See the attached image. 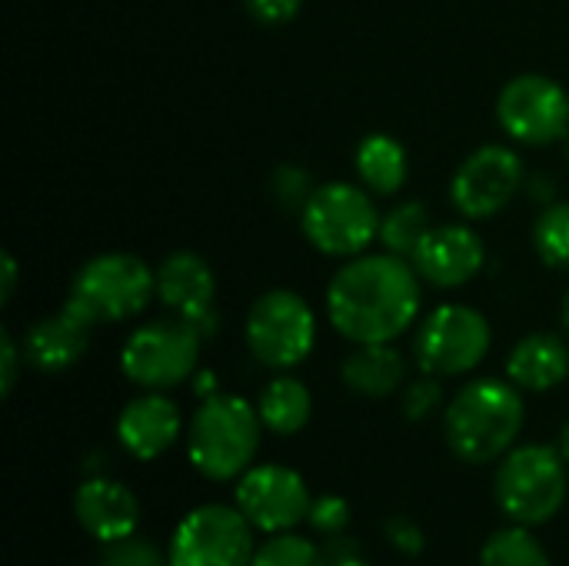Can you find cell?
<instances>
[{"label":"cell","mask_w":569,"mask_h":566,"mask_svg":"<svg viewBox=\"0 0 569 566\" xmlns=\"http://www.w3.org/2000/svg\"><path fill=\"white\" fill-rule=\"evenodd\" d=\"M423 304V280L407 257L390 250L350 257L327 284V320L350 344H393Z\"/></svg>","instance_id":"6da1fadb"},{"label":"cell","mask_w":569,"mask_h":566,"mask_svg":"<svg viewBox=\"0 0 569 566\" xmlns=\"http://www.w3.org/2000/svg\"><path fill=\"white\" fill-rule=\"evenodd\" d=\"M527 420L523 390L500 377H477L457 390L443 410V437L453 457L463 464L483 467L503 460Z\"/></svg>","instance_id":"7a4b0ae2"},{"label":"cell","mask_w":569,"mask_h":566,"mask_svg":"<svg viewBox=\"0 0 569 566\" xmlns=\"http://www.w3.org/2000/svg\"><path fill=\"white\" fill-rule=\"evenodd\" d=\"M263 420L257 404L237 394H213L200 400L187 427V460L190 467L213 484L240 480L260 450Z\"/></svg>","instance_id":"3957f363"},{"label":"cell","mask_w":569,"mask_h":566,"mask_svg":"<svg viewBox=\"0 0 569 566\" xmlns=\"http://www.w3.org/2000/svg\"><path fill=\"white\" fill-rule=\"evenodd\" d=\"M157 297V267L147 260L113 250L90 257L70 280L67 307L90 327L120 324L137 317Z\"/></svg>","instance_id":"277c9868"},{"label":"cell","mask_w":569,"mask_h":566,"mask_svg":"<svg viewBox=\"0 0 569 566\" xmlns=\"http://www.w3.org/2000/svg\"><path fill=\"white\" fill-rule=\"evenodd\" d=\"M569 494L567 460L550 444H517L497 467L493 497L507 520L523 527L550 524Z\"/></svg>","instance_id":"5b68a950"},{"label":"cell","mask_w":569,"mask_h":566,"mask_svg":"<svg viewBox=\"0 0 569 566\" xmlns=\"http://www.w3.org/2000/svg\"><path fill=\"white\" fill-rule=\"evenodd\" d=\"M380 214L373 193L363 183L327 180L313 190L307 207L300 210V230L313 250L323 257L350 260L370 250L380 240Z\"/></svg>","instance_id":"8992f818"},{"label":"cell","mask_w":569,"mask_h":566,"mask_svg":"<svg viewBox=\"0 0 569 566\" xmlns=\"http://www.w3.org/2000/svg\"><path fill=\"white\" fill-rule=\"evenodd\" d=\"M493 347L490 320L470 304L433 307L413 337V360L420 374L430 377H463L473 374Z\"/></svg>","instance_id":"52a82bcc"},{"label":"cell","mask_w":569,"mask_h":566,"mask_svg":"<svg viewBox=\"0 0 569 566\" xmlns=\"http://www.w3.org/2000/svg\"><path fill=\"white\" fill-rule=\"evenodd\" d=\"M243 337L257 364L283 374L310 357L317 344V314L297 290L277 287L253 300Z\"/></svg>","instance_id":"ba28073f"},{"label":"cell","mask_w":569,"mask_h":566,"mask_svg":"<svg viewBox=\"0 0 569 566\" xmlns=\"http://www.w3.org/2000/svg\"><path fill=\"white\" fill-rule=\"evenodd\" d=\"M203 337L180 317L140 324L120 350L123 377L140 390H173L193 380Z\"/></svg>","instance_id":"9c48e42d"},{"label":"cell","mask_w":569,"mask_h":566,"mask_svg":"<svg viewBox=\"0 0 569 566\" xmlns=\"http://www.w3.org/2000/svg\"><path fill=\"white\" fill-rule=\"evenodd\" d=\"M253 524L233 504L193 507L170 534V566H250L257 554Z\"/></svg>","instance_id":"30bf717a"},{"label":"cell","mask_w":569,"mask_h":566,"mask_svg":"<svg viewBox=\"0 0 569 566\" xmlns=\"http://www.w3.org/2000/svg\"><path fill=\"white\" fill-rule=\"evenodd\" d=\"M500 130L523 147H550L569 133L567 87L547 73H517L497 97Z\"/></svg>","instance_id":"8fae6325"},{"label":"cell","mask_w":569,"mask_h":566,"mask_svg":"<svg viewBox=\"0 0 569 566\" xmlns=\"http://www.w3.org/2000/svg\"><path fill=\"white\" fill-rule=\"evenodd\" d=\"M527 183L523 160L507 143L477 147L450 180V203L467 220L497 217Z\"/></svg>","instance_id":"7c38bea8"},{"label":"cell","mask_w":569,"mask_h":566,"mask_svg":"<svg viewBox=\"0 0 569 566\" xmlns=\"http://www.w3.org/2000/svg\"><path fill=\"white\" fill-rule=\"evenodd\" d=\"M233 504L253 524V530L277 537V534H290L300 524H307L313 494L293 467L253 464L237 480Z\"/></svg>","instance_id":"4fadbf2b"},{"label":"cell","mask_w":569,"mask_h":566,"mask_svg":"<svg viewBox=\"0 0 569 566\" xmlns=\"http://www.w3.org/2000/svg\"><path fill=\"white\" fill-rule=\"evenodd\" d=\"M157 300L180 317L183 324H190L203 340H210L220 330V317H217V277L210 270V264L193 254V250H173L170 257L160 260L157 267Z\"/></svg>","instance_id":"5bb4252c"},{"label":"cell","mask_w":569,"mask_h":566,"mask_svg":"<svg viewBox=\"0 0 569 566\" xmlns=\"http://www.w3.org/2000/svg\"><path fill=\"white\" fill-rule=\"evenodd\" d=\"M410 264L423 284L437 290H457L480 277L487 267V247L470 224H433Z\"/></svg>","instance_id":"9a60e30c"},{"label":"cell","mask_w":569,"mask_h":566,"mask_svg":"<svg viewBox=\"0 0 569 566\" xmlns=\"http://www.w3.org/2000/svg\"><path fill=\"white\" fill-rule=\"evenodd\" d=\"M183 434V414L163 390H143L117 417V440L133 460L163 457Z\"/></svg>","instance_id":"2e32d148"},{"label":"cell","mask_w":569,"mask_h":566,"mask_svg":"<svg viewBox=\"0 0 569 566\" xmlns=\"http://www.w3.org/2000/svg\"><path fill=\"white\" fill-rule=\"evenodd\" d=\"M73 517L97 544H113V540H123V537L137 534L140 500L127 484L97 474V477H87L77 487Z\"/></svg>","instance_id":"e0dca14e"},{"label":"cell","mask_w":569,"mask_h":566,"mask_svg":"<svg viewBox=\"0 0 569 566\" xmlns=\"http://www.w3.org/2000/svg\"><path fill=\"white\" fill-rule=\"evenodd\" d=\"M90 324L83 317H77L67 304L50 314L40 317L27 334H23V354L27 364L40 374H63L70 370L90 347Z\"/></svg>","instance_id":"ac0fdd59"},{"label":"cell","mask_w":569,"mask_h":566,"mask_svg":"<svg viewBox=\"0 0 569 566\" xmlns=\"http://www.w3.org/2000/svg\"><path fill=\"white\" fill-rule=\"evenodd\" d=\"M569 377V347L563 337L537 330L513 344L507 357V380L527 394H547Z\"/></svg>","instance_id":"d6986e66"},{"label":"cell","mask_w":569,"mask_h":566,"mask_svg":"<svg viewBox=\"0 0 569 566\" xmlns=\"http://www.w3.org/2000/svg\"><path fill=\"white\" fill-rule=\"evenodd\" d=\"M340 377L357 397L383 400L407 387V360L393 344H353L340 364Z\"/></svg>","instance_id":"ffe728a7"},{"label":"cell","mask_w":569,"mask_h":566,"mask_svg":"<svg viewBox=\"0 0 569 566\" xmlns=\"http://www.w3.org/2000/svg\"><path fill=\"white\" fill-rule=\"evenodd\" d=\"M353 167L360 183L373 193V197H393L403 190L407 177H410V157L407 147L390 137V133H367L357 150H353Z\"/></svg>","instance_id":"44dd1931"},{"label":"cell","mask_w":569,"mask_h":566,"mask_svg":"<svg viewBox=\"0 0 569 566\" xmlns=\"http://www.w3.org/2000/svg\"><path fill=\"white\" fill-rule=\"evenodd\" d=\"M257 414L263 427L277 437L300 434L313 417V394L310 387L293 374H277L257 397Z\"/></svg>","instance_id":"7402d4cb"},{"label":"cell","mask_w":569,"mask_h":566,"mask_svg":"<svg viewBox=\"0 0 569 566\" xmlns=\"http://www.w3.org/2000/svg\"><path fill=\"white\" fill-rule=\"evenodd\" d=\"M430 227H433V220H430V207L423 200H400L380 220V244H383V250L410 260Z\"/></svg>","instance_id":"603a6c76"},{"label":"cell","mask_w":569,"mask_h":566,"mask_svg":"<svg viewBox=\"0 0 569 566\" xmlns=\"http://www.w3.org/2000/svg\"><path fill=\"white\" fill-rule=\"evenodd\" d=\"M480 566H553L543 544L533 537V527L510 524L487 537L480 550Z\"/></svg>","instance_id":"cb8c5ba5"},{"label":"cell","mask_w":569,"mask_h":566,"mask_svg":"<svg viewBox=\"0 0 569 566\" xmlns=\"http://www.w3.org/2000/svg\"><path fill=\"white\" fill-rule=\"evenodd\" d=\"M533 250L547 267L569 274V200L543 207L533 224Z\"/></svg>","instance_id":"d4e9b609"},{"label":"cell","mask_w":569,"mask_h":566,"mask_svg":"<svg viewBox=\"0 0 569 566\" xmlns=\"http://www.w3.org/2000/svg\"><path fill=\"white\" fill-rule=\"evenodd\" d=\"M250 566H327V557L313 540L290 530V534H277L263 547H257Z\"/></svg>","instance_id":"484cf974"},{"label":"cell","mask_w":569,"mask_h":566,"mask_svg":"<svg viewBox=\"0 0 569 566\" xmlns=\"http://www.w3.org/2000/svg\"><path fill=\"white\" fill-rule=\"evenodd\" d=\"M313 180H310V170L297 167V163H280L273 173H270V193L273 200L283 207V210H303L307 200L313 197Z\"/></svg>","instance_id":"4316f807"},{"label":"cell","mask_w":569,"mask_h":566,"mask_svg":"<svg viewBox=\"0 0 569 566\" xmlns=\"http://www.w3.org/2000/svg\"><path fill=\"white\" fill-rule=\"evenodd\" d=\"M440 407H443V384H440V377L423 374V377H417V380H410V384L403 387L400 410H403L407 420H413V424H417V420H427V417H433Z\"/></svg>","instance_id":"83f0119b"},{"label":"cell","mask_w":569,"mask_h":566,"mask_svg":"<svg viewBox=\"0 0 569 566\" xmlns=\"http://www.w3.org/2000/svg\"><path fill=\"white\" fill-rule=\"evenodd\" d=\"M100 566H170L167 554H160V547H153L143 537H123L113 544H103Z\"/></svg>","instance_id":"f1b7e54d"},{"label":"cell","mask_w":569,"mask_h":566,"mask_svg":"<svg viewBox=\"0 0 569 566\" xmlns=\"http://www.w3.org/2000/svg\"><path fill=\"white\" fill-rule=\"evenodd\" d=\"M350 504L337 494H323V497H313L310 504V530L320 534V537H337V534H347V524H350Z\"/></svg>","instance_id":"f546056e"},{"label":"cell","mask_w":569,"mask_h":566,"mask_svg":"<svg viewBox=\"0 0 569 566\" xmlns=\"http://www.w3.org/2000/svg\"><path fill=\"white\" fill-rule=\"evenodd\" d=\"M383 534H387V544L403 557H420L427 550V534L410 517H390L383 524Z\"/></svg>","instance_id":"4dcf8cb0"},{"label":"cell","mask_w":569,"mask_h":566,"mask_svg":"<svg viewBox=\"0 0 569 566\" xmlns=\"http://www.w3.org/2000/svg\"><path fill=\"white\" fill-rule=\"evenodd\" d=\"M20 364H27L23 344L13 340L10 330H0V394L10 397L20 380Z\"/></svg>","instance_id":"1f68e13d"},{"label":"cell","mask_w":569,"mask_h":566,"mask_svg":"<svg viewBox=\"0 0 569 566\" xmlns=\"http://www.w3.org/2000/svg\"><path fill=\"white\" fill-rule=\"evenodd\" d=\"M243 7L263 27H283L300 13L303 0H243Z\"/></svg>","instance_id":"d6a6232c"},{"label":"cell","mask_w":569,"mask_h":566,"mask_svg":"<svg viewBox=\"0 0 569 566\" xmlns=\"http://www.w3.org/2000/svg\"><path fill=\"white\" fill-rule=\"evenodd\" d=\"M523 190H527L530 200H537V203H543V207L557 203V193H553V190H557V180H553L550 173H543V170H533V177H527Z\"/></svg>","instance_id":"836d02e7"},{"label":"cell","mask_w":569,"mask_h":566,"mask_svg":"<svg viewBox=\"0 0 569 566\" xmlns=\"http://www.w3.org/2000/svg\"><path fill=\"white\" fill-rule=\"evenodd\" d=\"M0 277H3V287H0V304H10L13 300V294H17V257L7 250L3 254V260H0Z\"/></svg>","instance_id":"e575fe53"},{"label":"cell","mask_w":569,"mask_h":566,"mask_svg":"<svg viewBox=\"0 0 569 566\" xmlns=\"http://www.w3.org/2000/svg\"><path fill=\"white\" fill-rule=\"evenodd\" d=\"M193 394H197L200 400H207V397L220 394L217 374H213V370H197V374H193Z\"/></svg>","instance_id":"d590c367"},{"label":"cell","mask_w":569,"mask_h":566,"mask_svg":"<svg viewBox=\"0 0 569 566\" xmlns=\"http://www.w3.org/2000/svg\"><path fill=\"white\" fill-rule=\"evenodd\" d=\"M557 450L563 454V460L569 464V424L560 430V440H557Z\"/></svg>","instance_id":"8d00e7d4"},{"label":"cell","mask_w":569,"mask_h":566,"mask_svg":"<svg viewBox=\"0 0 569 566\" xmlns=\"http://www.w3.org/2000/svg\"><path fill=\"white\" fill-rule=\"evenodd\" d=\"M327 566H370V564L357 554V557H347V560H337V564H327Z\"/></svg>","instance_id":"74e56055"},{"label":"cell","mask_w":569,"mask_h":566,"mask_svg":"<svg viewBox=\"0 0 569 566\" xmlns=\"http://www.w3.org/2000/svg\"><path fill=\"white\" fill-rule=\"evenodd\" d=\"M560 324H563V330L569 334V294L563 297V307H560Z\"/></svg>","instance_id":"f35d334b"},{"label":"cell","mask_w":569,"mask_h":566,"mask_svg":"<svg viewBox=\"0 0 569 566\" xmlns=\"http://www.w3.org/2000/svg\"><path fill=\"white\" fill-rule=\"evenodd\" d=\"M563 153H567V160H569V133L563 137Z\"/></svg>","instance_id":"ab89813d"}]
</instances>
